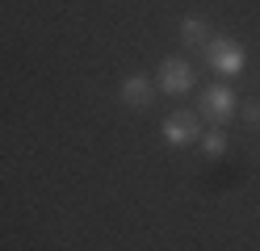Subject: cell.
Masks as SVG:
<instances>
[{
	"mask_svg": "<svg viewBox=\"0 0 260 251\" xmlns=\"http://www.w3.org/2000/svg\"><path fill=\"white\" fill-rule=\"evenodd\" d=\"M193 88H198V71H193V63L189 59H164L159 63V71H155V92H164V96H189Z\"/></svg>",
	"mask_w": 260,
	"mask_h": 251,
	"instance_id": "obj_1",
	"label": "cell"
},
{
	"mask_svg": "<svg viewBox=\"0 0 260 251\" xmlns=\"http://www.w3.org/2000/svg\"><path fill=\"white\" fill-rule=\"evenodd\" d=\"M206 63L214 67L218 76H239L243 67H248V50L235 38H210L206 42Z\"/></svg>",
	"mask_w": 260,
	"mask_h": 251,
	"instance_id": "obj_2",
	"label": "cell"
},
{
	"mask_svg": "<svg viewBox=\"0 0 260 251\" xmlns=\"http://www.w3.org/2000/svg\"><path fill=\"white\" fill-rule=\"evenodd\" d=\"M239 113V96L226 88V84H214L198 96V117H210V122H231Z\"/></svg>",
	"mask_w": 260,
	"mask_h": 251,
	"instance_id": "obj_3",
	"label": "cell"
},
{
	"mask_svg": "<svg viewBox=\"0 0 260 251\" xmlns=\"http://www.w3.org/2000/svg\"><path fill=\"white\" fill-rule=\"evenodd\" d=\"M202 138V117L198 109H176L164 117V142L168 147H189V142H198Z\"/></svg>",
	"mask_w": 260,
	"mask_h": 251,
	"instance_id": "obj_4",
	"label": "cell"
},
{
	"mask_svg": "<svg viewBox=\"0 0 260 251\" xmlns=\"http://www.w3.org/2000/svg\"><path fill=\"white\" fill-rule=\"evenodd\" d=\"M118 96L126 100L130 109H147L151 100H155V80L143 76V71H135V76H126V80L118 84Z\"/></svg>",
	"mask_w": 260,
	"mask_h": 251,
	"instance_id": "obj_5",
	"label": "cell"
},
{
	"mask_svg": "<svg viewBox=\"0 0 260 251\" xmlns=\"http://www.w3.org/2000/svg\"><path fill=\"white\" fill-rule=\"evenodd\" d=\"M210 21L206 17H198V13H189V17H181V42L189 46V50H198V46H206L210 38Z\"/></svg>",
	"mask_w": 260,
	"mask_h": 251,
	"instance_id": "obj_6",
	"label": "cell"
},
{
	"mask_svg": "<svg viewBox=\"0 0 260 251\" xmlns=\"http://www.w3.org/2000/svg\"><path fill=\"white\" fill-rule=\"evenodd\" d=\"M198 142H202V155H206V159H218L222 151H226V134H222V130H206Z\"/></svg>",
	"mask_w": 260,
	"mask_h": 251,
	"instance_id": "obj_7",
	"label": "cell"
},
{
	"mask_svg": "<svg viewBox=\"0 0 260 251\" xmlns=\"http://www.w3.org/2000/svg\"><path fill=\"white\" fill-rule=\"evenodd\" d=\"M243 117H248L252 126H260V100H248V105H243Z\"/></svg>",
	"mask_w": 260,
	"mask_h": 251,
	"instance_id": "obj_8",
	"label": "cell"
}]
</instances>
